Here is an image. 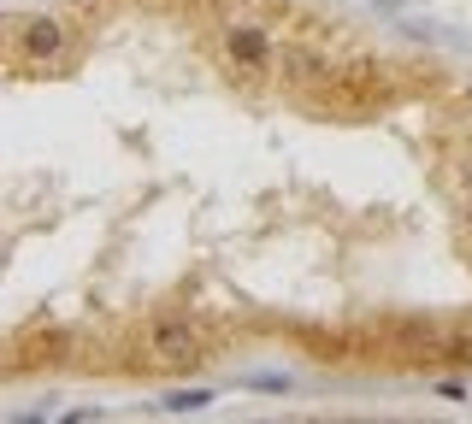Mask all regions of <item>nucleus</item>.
I'll return each instance as SVG.
<instances>
[{
	"instance_id": "2",
	"label": "nucleus",
	"mask_w": 472,
	"mask_h": 424,
	"mask_svg": "<svg viewBox=\"0 0 472 424\" xmlns=\"http://www.w3.org/2000/svg\"><path fill=\"white\" fill-rule=\"evenodd\" d=\"M59 42H66V24H54V18H18L12 24V59L30 54L36 66H47V59L59 54Z\"/></svg>"
},
{
	"instance_id": "1",
	"label": "nucleus",
	"mask_w": 472,
	"mask_h": 424,
	"mask_svg": "<svg viewBox=\"0 0 472 424\" xmlns=\"http://www.w3.org/2000/svg\"><path fill=\"white\" fill-rule=\"evenodd\" d=\"M142 348L159 359V366H195V359H207V336L195 330L183 313L154 318V324H148V336H142Z\"/></svg>"
}]
</instances>
